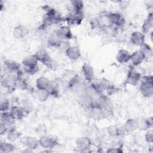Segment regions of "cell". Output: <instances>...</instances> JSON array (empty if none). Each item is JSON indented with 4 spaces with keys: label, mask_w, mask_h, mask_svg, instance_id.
I'll return each mask as SVG.
<instances>
[{
    "label": "cell",
    "mask_w": 153,
    "mask_h": 153,
    "mask_svg": "<svg viewBox=\"0 0 153 153\" xmlns=\"http://www.w3.org/2000/svg\"><path fill=\"white\" fill-rule=\"evenodd\" d=\"M63 20L65 19L62 17L58 11L53 8H48L43 17L41 26L45 28L51 25L58 24Z\"/></svg>",
    "instance_id": "6da1fadb"
},
{
    "label": "cell",
    "mask_w": 153,
    "mask_h": 153,
    "mask_svg": "<svg viewBox=\"0 0 153 153\" xmlns=\"http://www.w3.org/2000/svg\"><path fill=\"white\" fill-rule=\"evenodd\" d=\"M142 82L139 90L145 97H150L153 94V79L152 75L144 76L141 78Z\"/></svg>",
    "instance_id": "7a4b0ae2"
},
{
    "label": "cell",
    "mask_w": 153,
    "mask_h": 153,
    "mask_svg": "<svg viewBox=\"0 0 153 153\" xmlns=\"http://www.w3.org/2000/svg\"><path fill=\"white\" fill-rule=\"evenodd\" d=\"M94 105L103 112L104 117L107 115H110L113 110V106L111 100L104 95H100L99 97L96 99Z\"/></svg>",
    "instance_id": "3957f363"
},
{
    "label": "cell",
    "mask_w": 153,
    "mask_h": 153,
    "mask_svg": "<svg viewBox=\"0 0 153 153\" xmlns=\"http://www.w3.org/2000/svg\"><path fill=\"white\" fill-rule=\"evenodd\" d=\"M34 55L38 62H41L47 68L53 69L54 67L57 66L56 62H54V60L51 59L49 53L45 49L41 48L37 50Z\"/></svg>",
    "instance_id": "277c9868"
},
{
    "label": "cell",
    "mask_w": 153,
    "mask_h": 153,
    "mask_svg": "<svg viewBox=\"0 0 153 153\" xmlns=\"http://www.w3.org/2000/svg\"><path fill=\"white\" fill-rule=\"evenodd\" d=\"M17 78L12 74H5L1 77V85L8 91H13L16 88Z\"/></svg>",
    "instance_id": "5b68a950"
},
{
    "label": "cell",
    "mask_w": 153,
    "mask_h": 153,
    "mask_svg": "<svg viewBox=\"0 0 153 153\" xmlns=\"http://www.w3.org/2000/svg\"><path fill=\"white\" fill-rule=\"evenodd\" d=\"M110 84L105 79H94L91 82L90 87L97 94H100L107 90Z\"/></svg>",
    "instance_id": "8992f818"
},
{
    "label": "cell",
    "mask_w": 153,
    "mask_h": 153,
    "mask_svg": "<svg viewBox=\"0 0 153 153\" xmlns=\"http://www.w3.org/2000/svg\"><path fill=\"white\" fill-rule=\"evenodd\" d=\"M39 145L44 149H52L54 148L58 142L56 139L53 136L48 135H43L39 139Z\"/></svg>",
    "instance_id": "52a82bcc"
},
{
    "label": "cell",
    "mask_w": 153,
    "mask_h": 153,
    "mask_svg": "<svg viewBox=\"0 0 153 153\" xmlns=\"http://www.w3.org/2000/svg\"><path fill=\"white\" fill-rule=\"evenodd\" d=\"M76 146L80 152H88L91 148V142L90 139L85 136L78 137L76 140Z\"/></svg>",
    "instance_id": "ba28073f"
},
{
    "label": "cell",
    "mask_w": 153,
    "mask_h": 153,
    "mask_svg": "<svg viewBox=\"0 0 153 153\" xmlns=\"http://www.w3.org/2000/svg\"><path fill=\"white\" fill-rule=\"evenodd\" d=\"M82 72L84 79L88 82H91L95 79V73L93 66L88 63H84L82 66Z\"/></svg>",
    "instance_id": "9c48e42d"
},
{
    "label": "cell",
    "mask_w": 153,
    "mask_h": 153,
    "mask_svg": "<svg viewBox=\"0 0 153 153\" xmlns=\"http://www.w3.org/2000/svg\"><path fill=\"white\" fill-rule=\"evenodd\" d=\"M5 74H14L20 71V65L16 61L6 60L4 62Z\"/></svg>",
    "instance_id": "30bf717a"
},
{
    "label": "cell",
    "mask_w": 153,
    "mask_h": 153,
    "mask_svg": "<svg viewBox=\"0 0 153 153\" xmlns=\"http://www.w3.org/2000/svg\"><path fill=\"white\" fill-rule=\"evenodd\" d=\"M82 14H76L69 13V14L65 18V20L69 26H76L80 25L83 20Z\"/></svg>",
    "instance_id": "8fae6325"
},
{
    "label": "cell",
    "mask_w": 153,
    "mask_h": 153,
    "mask_svg": "<svg viewBox=\"0 0 153 153\" xmlns=\"http://www.w3.org/2000/svg\"><path fill=\"white\" fill-rule=\"evenodd\" d=\"M141 74L134 68H131L128 72L126 81L128 84L132 85H136L141 80Z\"/></svg>",
    "instance_id": "7c38bea8"
},
{
    "label": "cell",
    "mask_w": 153,
    "mask_h": 153,
    "mask_svg": "<svg viewBox=\"0 0 153 153\" xmlns=\"http://www.w3.org/2000/svg\"><path fill=\"white\" fill-rule=\"evenodd\" d=\"M16 120L14 118L10 111L1 112V123L5 125L8 129L14 127Z\"/></svg>",
    "instance_id": "4fadbf2b"
},
{
    "label": "cell",
    "mask_w": 153,
    "mask_h": 153,
    "mask_svg": "<svg viewBox=\"0 0 153 153\" xmlns=\"http://www.w3.org/2000/svg\"><path fill=\"white\" fill-rule=\"evenodd\" d=\"M130 41L133 45L140 47L145 43V35L142 32L134 31L131 34Z\"/></svg>",
    "instance_id": "5bb4252c"
},
{
    "label": "cell",
    "mask_w": 153,
    "mask_h": 153,
    "mask_svg": "<svg viewBox=\"0 0 153 153\" xmlns=\"http://www.w3.org/2000/svg\"><path fill=\"white\" fill-rule=\"evenodd\" d=\"M58 35L62 39V40L69 41L72 38V33L70 26L68 25H64L60 26L56 31Z\"/></svg>",
    "instance_id": "9a60e30c"
},
{
    "label": "cell",
    "mask_w": 153,
    "mask_h": 153,
    "mask_svg": "<svg viewBox=\"0 0 153 153\" xmlns=\"http://www.w3.org/2000/svg\"><path fill=\"white\" fill-rule=\"evenodd\" d=\"M23 144L30 151L36 149L39 146V140L35 137L27 136L23 138Z\"/></svg>",
    "instance_id": "2e32d148"
},
{
    "label": "cell",
    "mask_w": 153,
    "mask_h": 153,
    "mask_svg": "<svg viewBox=\"0 0 153 153\" xmlns=\"http://www.w3.org/2000/svg\"><path fill=\"white\" fill-rule=\"evenodd\" d=\"M97 19L99 20L101 28L109 29L112 26L109 17V13L108 12L101 13Z\"/></svg>",
    "instance_id": "e0dca14e"
},
{
    "label": "cell",
    "mask_w": 153,
    "mask_h": 153,
    "mask_svg": "<svg viewBox=\"0 0 153 153\" xmlns=\"http://www.w3.org/2000/svg\"><path fill=\"white\" fill-rule=\"evenodd\" d=\"M146 59L143 53L140 50H136L131 54L130 61L133 66H137L140 65Z\"/></svg>",
    "instance_id": "ac0fdd59"
},
{
    "label": "cell",
    "mask_w": 153,
    "mask_h": 153,
    "mask_svg": "<svg viewBox=\"0 0 153 153\" xmlns=\"http://www.w3.org/2000/svg\"><path fill=\"white\" fill-rule=\"evenodd\" d=\"M109 17L112 24L116 27H121L125 23V19L123 16L119 13H109Z\"/></svg>",
    "instance_id": "d6986e66"
},
{
    "label": "cell",
    "mask_w": 153,
    "mask_h": 153,
    "mask_svg": "<svg viewBox=\"0 0 153 153\" xmlns=\"http://www.w3.org/2000/svg\"><path fill=\"white\" fill-rule=\"evenodd\" d=\"M29 33V29L27 27L23 25L16 26L13 31V34L14 38L17 39H22L25 38Z\"/></svg>",
    "instance_id": "ffe728a7"
},
{
    "label": "cell",
    "mask_w": 153,
    "mask_h": 153,
    "mask_svg": "<svg viewBox=\"0 0 153 153\" xmlns=\"http://www.w3.org/2000/svg\"><path fill=\"white\" fill-rule=\"evenodd\" d=\"M65 53L67 57L71 60H76L81 56L79 48L76 46H71Z\"/></svg>",
    "instance_id": "44dd1931"
},
{
    "label": "cell",
    "mask_w": 153,
    "mask_h": 153,
    "mask_svg": "<svg viewBox=\"0 0 153 153\" xmlns=\"http://www.w3.org/2000/svg\"><path fill=\"white\" fill-rule=\"evenodd\" d=\"M152 27H153L152 13H149L142 24V26L141 27V29H142L141 32L145 35L147 34L152 29Z\"/></svg>",
    "instance_id": "7402d4cb"
},
{
    "label": "cell",
    "mask_w": 153,
    "mask_h": 153,
    "mask_svg": "<svg viewBox=\"0 0 153 153\" xmlns=\"http://www.w3.org/2000/svg\"><path fill=\"white\" fill-rule=\"evenodd\" d=\"M130 56L131 54L127 50L121 48L118 51L116 55V60L120 63H127L130 61Z\"/></svg>",
    "instance_id": "603a6c76"
},
{
    "label": "cell",
    "mask_w": 153,
    "mask_h": 153,
    "mask_svg": "<svg viewBox=\"0 0 153 153\" xmlns=\"http://www.w3.org/2000/svg\"><path fill=\"white\" fill-rule=\"evenodd\" d=\"M138 129L141 130H147L152 126V118H139L137 119Z\"/></svg>",
    "instance_id": "cb8c5ba5"
},
{
    "label": "cell",
    "mask_w": 153,
    "mask_h": 153,
    "mask_svg": "<svg viewBox=\"0 0 153 153\" xmlns=\"http://www.w3.org/2000/svg\"><path fill=\"white\" fill-rule=\"evenodd\" d=\"M84 8V4L81 1L74 0L70 2L69 10L70 13H76V14H82V11Z\"/></svg>",
    "instance_id": "d4e9b609"
},
{
    "label": "cell",
    "mask_w": 153,
    "mask_h": 153,
    "mask_svg": "<svg viewBox=\"0 0 153 153\" xmlns=\"http://www.w3.org/2000/svg\"><path fill=\"white\" fill-rule=\"evenodd\" d=\"M125 133H131L138 129L137 119H128L123 126Z\"/></svg>",
    "instance_id": "484cf974"
},
{
    "label": "cell",
    "mask_w": 153,
    "mask_h": 153,
    "mask_svg": "<svg viewBox=\"0 0 153 153\" xmlns=\"http://www.w3.org/2000/svg\"><path fill=\"white\" fill-rule=\"evenodd\" d=\"M10 112L16 120H22L26 114L22 106H13L11 107Z\"/></svg>",
    "instance_id": "4316f807"
},
{
    "label": "cell",
    "mask_w": 153,
    "mask_h": 153,
    "mask_svg": "<svg viewBox=\"0 0 153 153\" xmlns=\"http://www.w3.org/2000/svg\"><path fill=\"white\" fill-rule=\"evenodd\" d=\"M62 41V39L58 35V34L55 31L48 36L47 39V43L51 47L58 48Z\"/></svg>",
    "instance_id": "83f0119b"
},
{
    "label": "cell",
    "mask_w": 153,
    "mask_h": 153,
    "mask_svg": "<svg viewBox=\"0 0 153 153\" xmlns=\"http://www.w3.org/2000/svg\"><path fill=\"white\" fill-rule=\"evenodd\" d=\"M51 83V81L47 77L41 76L36 80V87L38 90L48 89Z\"/></svg>",
    "instance_id": "f1b7e54d"
},
{
    "label": "cell",
    "mask_w": 153,
    "mask_h": 153,
    "mask_svg": "<svg viewBox=\"0 0 153 153\" xmlns=\"http://www.w3.org/2000/svg\"><path fill=\"white\" fill-rule=\"evenodd\" d=\"M23 67H32L38 65V61L34 54L26 56L22 60Z\"/></svg>",
    "instance_id": "f546056e"
},
{
    "label": "cell",
    "mask_w": 153,
    "mask_h": 153,
    "mask_svg": "<svg viewBox=\"0 0 153 153\" xmlns=\"http://www.w3.org/2000/svg\"><path fill=\"white\" fill-rule=\"evenodd\" d=\"M108 132L109 136L115 137L125 133L123 127H119L117 126H111L108 129Z\"/></svg>",
    "instance_id": "4dcf8cb0"
},
{
    "label": "cell",
    "mask_w": 153,
    "mask_h": 153,
    "mask_svg": "<svg viewBox=\"0 0 153 153\" xmlns=\"http://www.w3.org/2000/svg\"><path fill=\"white\" fill-rule=\"evenodd\" d=\"M15 149V146L13 144L4 142L0 143V152L1 153H9L13 152Z\"/></svg>",
    "instance_id": "1f68e13d"
},
{
    "label": "cell",
    "mask_w": 153,
    "mask_h": 153,
    "mask_svg": "<svg viewBox=\"0 0 153 153\" xmlns=\"http://www.w3.org/2000/svg\"><path fill=\"white\" fill-rule=\"evenodd\" d=\"M20 133L14 127L8 129L7 131V137L11 141H15L20 138Z\"/></svg>",
    "instance_id": "d6a6232c"
},
{
    "label": "cell",
    "mask_w": 153,
    "mask_h": 153,
    "mask_svg": "<svg viewBox=\"0 0 153 153\" xmlns=\"http://www.w3.org/2000/svg\"><path fill=\"white\" fill-rule=\"evenodd\" d=\"M36 96L40 102H45L50 97V94L48 89L38 90L36 92Z\"/></svg>",
    "instance_id": "836d02e7"
},
{
    "label": "cell",
    "mask_w": 153,
    "mask_h": 153,
    "mask_svg": "<svg viewBox=\"0 0 153 153\" xmlns=\"http://www.w3.org/2000/svg\"><path fill=\"white\" fill-rule=\"evenodd\" d=\"M50 96H57L59 93V85L56 81H51L50 85L48 88Z\"/></svg>",
    "instance_id": "e575fe53"
},
{
    "label": "cell",
    "mask_w": 153,
    "mask_h": 153,
    "mask_svg": "<svg viewBox=\"0 0 153 153\" xmlns=\"http://www.w3.org/2000/svg\"><path fill=\"white\" fill-rule=\"evenodd\" d=\"M10 102L9 100L7 98H1V104H0V110L1 112L9 111L10 109Z\"/></svg>",
    "instance_id": "d590c367"
},
{
    "label": "cell",
    "mask_w": 153,
    "mask_h": 153,
    "mask_svg": "<svg viewBox=\"0 0 153 153\" xmlns=\"http://www.w3.org/2000/svg\"><path fill=\"white\" fill-rule=\"evenodd\" d=\"M28 83L27 81L23 77L18 78L16 81V88H19L22 90H26L28 88Z\"/></svg>",
    "instance_id": "8d00e7d4"
},
{
    "label": "cell",
    "mask_w": 153,
    "mask_h": 153,
    "mask_svg": "<svg viewBox=\"0 0 153 153\" xmlns=\"http://www.w3.org/2000/svg\"><path fill=\"white\" fill-rule=\"evenodd\" d=\"M140 47V48L139 50L143 53V54L145 55L146 58L152 56V48L148 44L144 43Z\"/></svg>",
    "instance_id": "74e56055"
},
{
    "label": "cell",
    "mask_w": 153,
    "mask_h": 153,
    "mask_svg": "<svg viewBox=\"0 0 153 153\" xmlns=\"http://www.w3.org/2000/svg\"><path fill=\"white\" fill-rule=\"evenodd\" d=\"M23 71L28 75H34L39 71V65L32 67H23Z\"/></svg>",
    "instance_id": "f35d334b"
},
{
    "label": "cell",
    "mask_w": 153,
    "mask_h": 153,
    "mask_svg": "<svg viewBox=\"0 0 153 153\" xmlns=\"http://www.w3.org/2000/svg\"><path fill=\"white\" fill-rule=\"evenodd\" d=\"M71 46V45H70L69 41L63 40V41L61 42L60 44L59 45L58 48H59L60 51H63L64 53H65V52L67 51V50H68Z\"/></svg>",
    "instance_id": "ab89813d"
},
{
    "label": "cell",
    "mask_w": 153,
    "mask_h": 153,
    "mask_svg": "<svg viewBox=\"0 0 153 153\" xmlns=\"http://www.w3.org/2000/svg\"><path fill=\"white\" fill-rule=\"evenodd\" d=\"M145 140L149 143H152L153 140V131L152 129L149 128L146 130L145 135Z\"/></svg>",
    "instance_id": "60d3db41"
},
{
    "label": "cell",
    "mask_w": 153,
    "mask_h": 153,
    "mask_svg": "<svg viewBox=\"0 0 153 153\" xmlns=\"http://www.w3.org/2000/svg\"><path fill=\"white\" fill-rule=\"evenodd\" d=\"M90 25H91V27L93 29H99V28H101L97 18L93 19L91 21V22H90Z\"/></svg>",
    "instance_id": "b9f144b4"
},
{
    "label": "cell",
    "mask_w": 153,
    "mask_h": 153,
    "mask_svg": "<svg viewBox=\"0 0 153 153\" xmlns=\"http://www.w3.org/2000/svg\"><path fill=\"white\" fill-rule=\"evenodd\" d=\"M108 152H122V150L120 149V147H112L109 148L107 151Z\"/></svg>",
    "instance_id": "7bdbcfd3"
},
{
    "label": "cell",
    "mask_w": 153,
    "mask_h": 153,
    "mask_svg": "<svg viewBox=\"0 0 153 153\" xmlns=\"http://www.w3.org/2000/svg\"><path fill=\"white\" fill-rule=\"evenodd\" d=\"M8 128L4 125L3 124L1 123V126H0V133L1 135L5 134V133H7L8 131Z\"/></svg>",
    "instance_id": "ee69618b"
}]
</instances>
